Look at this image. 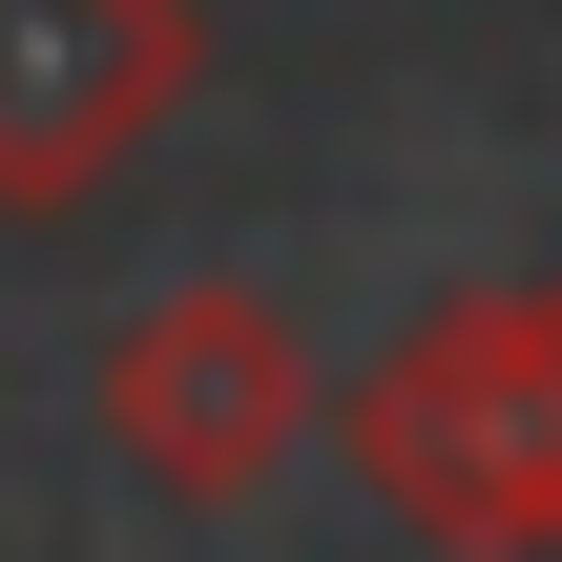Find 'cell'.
I'll return each mask as SVG.
<instances>
[{"label":"cell","mask_w":562,"mask_h":562,"mask_svg":"<svg viewBox=\"0 0 562 562\" xmlns=\"http://www.w3.org/2000/svg\"><path fill=\"white\" fill-rule=\"evenodd\" d=\"M355 480L459 562H562V292H438L355 396Z\"/></svg>","instance_id":"obj_1"},{"label":"cell","mask_w":562,"mask_h":562,"mask_svg":"<svg viewBox=\"0 0 562 562\" xmlns=\"http://www.w3.org/2000/svg\"><path fill=\"white\" fill-rule=\"evenodd\" d=\"M209 83V0H0V209H83Z\"/></svg>","instance_id":"obj_3"},{"label":"cell","mask_w":562,"mask_h":562,"mask_svg":"<svg viewBox=\"0 0 562 562\" xmlns=\"http://www.w3.org/2000/svg\"><path fill=\"white\" fill-rule=\"evenodd\" d=\"M83 417L125 438V480H167V501H250L334 396H313V334L271 313V292H229V271H188V292H146L125 334H104V375H83Z\"/></svg>","instance_id":"obj_2"}]
</instances>
